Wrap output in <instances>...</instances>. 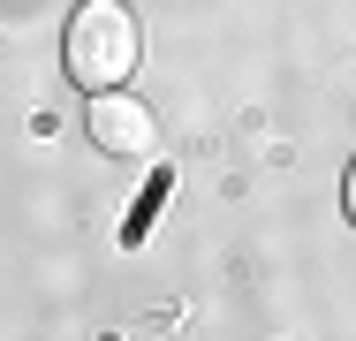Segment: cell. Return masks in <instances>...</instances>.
I'll use <instances>...</instances> for the list:
<instances>
[{"label": "cell", "mask_w": 356, "mask_h": 341, "mask_svg": "<svg viewBox=\"0 0 356 341\" xmlns=\"http://www.w3.org/2000/svg\"><path fill=\"white\" fill-rule=\"evenodd\" d=\"M144 61V31L129 15V0H83L69 15V38H61V68H69L83 91H122Z\"/></svg>", "instance_id": "cell-1"}, {"label": "cell", "mask_w": 356, "mask_h": 341, "mask_svg": "<svg viewBox=\"0 0 356 341\" xmlns=\"http://www.w3.org/2000/svg\"><path fill=\"white\" fill-rule=\"evenodd\" d=\"M91 144L106 152V159H152L159 152V122H152V106L129 99V91H91Z\"/></svg>", "instance_id": "cell-2"}, {"label": "cell", "mask_w": 356, "mask_h": 341, "mask_svg": "<svg viewBox=\"0 0 356 341\" xmlns=\"http://www.w3.org/2000/svg\"><path fill=\"white\" fill-rule=\"evenodd\" d=\"M341 205H349V220H356V167H349V190H341Z\"/></svg>", "instance_id": "cell-3"}]
</instances>
